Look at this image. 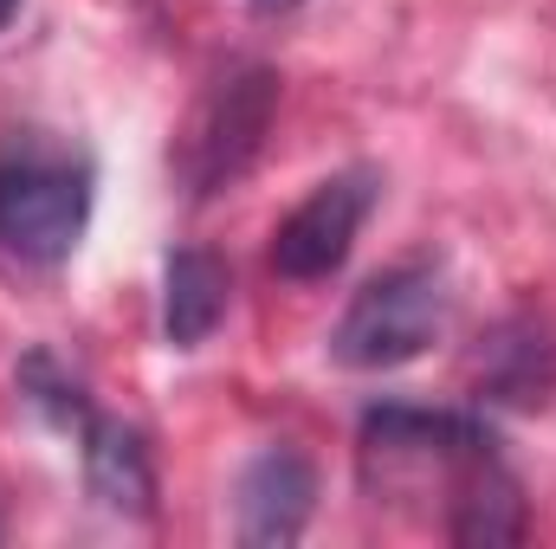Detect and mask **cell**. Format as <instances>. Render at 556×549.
<instances>
[{"label":"cell","instance_id":"cell-1","mask_svg":"<svg viewBox=\"0 0 556 549\" xmlns=\"http://www.w3.org/2000/svg\"><path fill=\"white\" fill-rule=\"evenodd\" d=\"M98 207L91 149L59 130H7L0 137V253L52 272L78 253Z\"/></svg>","mask_w":556,"mask_h":549},{"label":"cell","instance_id":"cell-2","mask_svg":"<svg viewBox=\"0 0 556 549\" xmlns=\"http://www.w3.org/2000/svg\"><path fill=\"white\" fill-rule=\"evenodd\" d=\"M440 330H446V278L427 259H408V266L376 272L350 297V310L330 330V362L356 375H382V369L415 362Z\"/></svg>","mask_w":556,"mask_h":549},{"label":"cell","instance_id":"cell-3","mask_svg":"<svg viewBox=\"0 0 556 549\" xmlns=\"http://www.w3.org/2000/svg\"><path fill=\"white\" fill-rule=\"evenodd\" d=\"M273 111H278V72L253 65V59L227 65V72L207 85V98L194 104L188 137H181V149H175L181 188H188L194 201L233 188V181L253 168L266 130H273Z\"/></svg>","mask_w":556,"mask_h":549},{"label":"cell","instance_id":"cell-4","mask_svg":"<svg viewBox=\"0 0 556 549\" xmlns=\"http://www.w3.org/2000/svg\"><path fill=\"white\" fill-rule=\"evenodd\" d=\"M376 194H382V175L363 168V162L324 175V181H317V188L278 220L273 272L291 278V284H317V278H330L343 259H350V246H356V233H363Z\"/></svg>","mask_w":556,"mask_h":549},{"label":"cell","instance_id":"cell-5","mask_svg":"<svg viewBox=\"0 0 556 549\" xmlns=\"http://www.w3.org/2000/svg\"><path fill=\"white\" fill-rule=\"evenodd\" d=\"M498 426L466 408H408L382 401L363 413V459H382L395 472H472L498 459Z\"/></svg>","mask_w":556,"mask_h":549},{"label":"cell","instance_id":"cell-6","mask_svg":"<svg viewBox=\"0 0 556 549\" xmlns=\"http://www.w3.org/2000/svg\"><path fill=\"white\" fill-rule=\"evenodd\" d=\"M317 511V465L298 446H260L233 485V537L240 544H298Z\"/></svg>","mask_w":556,"mask_h":549},{"label":"cell","instance_id":"cell-7","mask_svg":"<svg viewBox=\"0 0 556 549\" xmlns=\"http://www.w3.org/2000/svg\"><path fill=\"white\" fill-rule=\"evenodd\" d=\"M78 439V465H85V491L111 511V518H149L155 511V465H149V439L130 420L104 413L98 401L65 426Z\"/></svg>","mask_w":556,"mask_h":549},{"label":"cell","instance_id":"cell-8","mask_svg":"<svg viewBox=\"0 0 556 549\" xmlns=\"http://www.w3.org/2000/svg\"><path fill=\"white\" fill-rule=\"evenodd\" d=\"M472 388L498 408H544L556 395V330L544 317H505L472 349Z\"/></svg>","mask_w":556,"mask_h":549},{"label":"cell","instance_id":"cell-9","mask_svg":"<svg viewBox=\"0 0 556 549\" xmlns=\"http://www.w3.org/2000/svg\"><path fill=\"white\" fill-rule=\"evenodd\" d=\"M233 304V272L207 246H175L162 259V336L175 349H201Z\"/></svg>","mask_w":556,"mask_h":549},{"label":"cell","instance_id":"cell-10","mask_svg":"<svg viewBox=\"0 0 556 549\" xmlns=\"http://www.w3.org/2000/svg\"><path fill=\"white\" fill-rule=\"evenodd\" d=\"M446 537H453V544H518V537H525V498H518V478L505 472V459L479 465V472L453 491Z\"/></svg>","mask_w":556,"mask_h":549},{"label":"cell","instance_id":"cell-11","mask_svg":"<svg viewBox=\"0 0 556 549\" xmlns=\"http://www.w3.org/2000/svg\"><path fill=\"white\" fill-rule=\"evenodd\" d=\"M298 0H253V13H291Z\"/></svg>","mask_w":556,"mask_h":549},{"label":"cell","instance_id":"cell-12","mask_svg":"<svg viewBox=\"0 0 556 549\" xmlns=\"http://www.w3.org/2000/svg\"><path fill=\"white\" fill-rule=\"evenodd\" d=\"M13 7H20V0H0V26H7V13H13Z\"/></svg>","mask_w":556,"mask_h":549}]
</instances>
